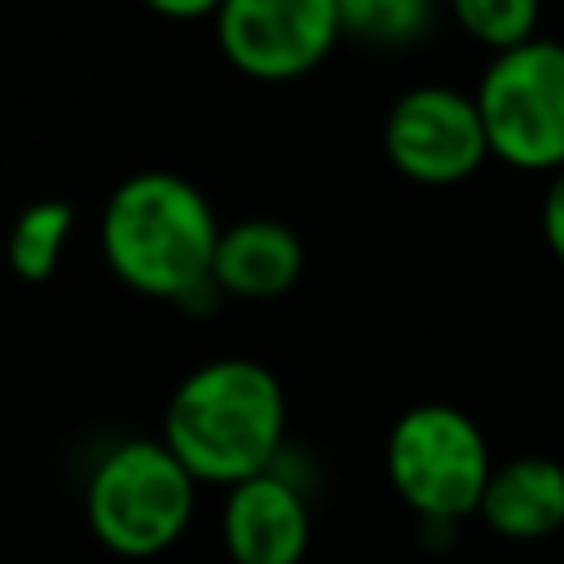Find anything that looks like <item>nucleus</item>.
<instances>
[{
  "mask_svg": "<svg viewBox=\"0 0 564 564\" xmlns=\"http://www.w3.org/2000/svg\"><path fill=\"white\" fill-rule=\"evenodd\" d=\"M220 229L216 207L194 181L150 167L110 189L97 238L110 273L128 291L181 308H207L220 300L212 282Z\"/></svg>",
  "mask_w": 564,
  "mask_h": 564,
  "instance_id": "obj_1",
  "label": "nucleus"
},
{
  "mask_svg": "<svg viewBox=\"0 0 564 564\" xmlns=\"http://www.w3.org/2000/svg\"><path fill=\"white\" fill-rule=\"evenodd\" d=\"M198 485H242L278 467L286 441V392L251 357H216L189 370L163 410L159 436Z\"/></svg>",
  "mask_w": 564,
  "mask_h": 564,
  "instance_id": "obj_2",
  "label": "nucleus"
},
{
  "mask_svg": "<svg viewBox=\"0 0 564 564\" xmlns=\"http://www.w3.org/2000/svg\"><path fill=\"white\" fill-rule=\"evenodd\" d=\"M198 480L181 458L150 436L110 445L84 489V516L93 538L123 560H154L181 542L194 520Z\"/></svg>",
  "mask_w": 564,
  "mask_h": 564,
  "instance_id": "obj_3",
  "label": "nucleus"
},
{
  "mask_svg": "<svg viewBox=\"0 0 564 564\" xmlns=\"http://www.w3.org/2000/svg\"><path fill=\"white\" fill-rule=\"evenodd\" d=\"M383 458L401 502L423 524H441V529H454L463 516H476L494 471L476 419L445 401L410 405L392 423Z\"/></svg>",
  "mask_w": 564,
  "mask_h": 564,
  "instance_id": "obj_4",
  "label": "nucleus"
},
{
  "mask_svg": "<svg viewBox=\"0 0 564 564\" xmlns=\"http://www.w3.org/2000/svg\"><path fill=\"white\" fill-rule=\"evenodd\" d=\"M489 154L520 172H564V44L533 35L494 53L476 84Z\"/></svg>",
  "mask_w": 564,
  "mask_h": 564,
  "instance_id": "obj_5",
  "label": "nucleus"
},
{
  "mask_svg": "<svg viewBox=\"0 0 564 564\" xmlns=\"http://www.w3.org/2000/svg\"><path fill=\"white\" fill-rule=\"evenodd\" d=\"M212 22L225 62L260 84L304 79L339 40L335 0H220Z\"/></svg>",
  "mask_w": 564,
  "mask_h": 564,
  "instance_id": "obj_6",
  "label": "nucleus"
},
{
  "mask_svg": "<svg viewBox=\"0 0 564 564\" xmlns=\"http://www.w3.org/2000/svg\"><path fill=\"white\" fill-rule=\"evenodd\" d=\"M383 154L414 185H427V189L463 185L489 159L476 97L445 84L405 88L388 106Z\"/></svg>",
  "mask_w": 564,
  "mask_h": 564,
  "instance_id": "obj_7",
  "label": "nucleus"
},
{
  "mask_svg": "<svg viewBox=\"0 0 564 564\" xmlns=\"http://www.w3.org/2000/svg\"><path fill=\"white\" fill-rule=\"evenodd\" d=\"M308 538V498L278 467L229 489L220 511V542L234 564H300Z\"/></svg>",
  "mask_w": 564,
  "mask_h": 564,
  "instance_id": "obj_8",
  "label": "nucleus"
},
{
  "mask_svg": "<svg viewBox=\"0 0 564 564\" xmlns=\"http://www.w3.org/2000/svg\"><path fill=\"white\" fill-rule=\"evenodd\" d=\"M304 273V242L273 216H247L220 229L212 256V282L234 300H278Z\"/></svg>",
  "mask_w": 564,
  "mask_h": 564,
  "instance_id": "obj_9",
  "label": "nucleus"
},
{
  "mask_svg": "<svg viewBox=\"0 0 564 564\" xmlns=\"http://www.w3.org/2000/svg\"><path fill=\"white\" fill-rule=\"evenodd\" d=\"M476 516L511 542H538L564 529V463L546 454H520L489 471Z\"/></svg>",
  "mask_w": 564,
  "mask_h": 564,
  "instance_id": "obj_10",
  "label": "nucleus"
},
{
  "mask_svg": "<svg viewBox=\"0 0 564 564\" xmlns=\"http://www.w3.org/2000/svg\"><path fill=\"white\" fill-rule=\"evenodd\" d=\"M75 229V207L66 198H40L18 212L4 238V260L22 282H48L62 264L66 238Z\"/></svg>",
  "mask_w": 564,
  "mask_h": 564,
  "instance_id": "obj_11",
  "label": "nucleus"
},
{
  "mask_svg": "<svg viewBox=\"0 0 564 564\" xmlns=\"http://www.w3.org/2000/svg\"><path fill=\"white\" fill-rule=\"evenodd\" d=\"M436 0H335L339 35L370 48H405L432 26Z\"/></svg>",
  "mask_w": 564,
  "mask_h": 564,
  "instance_id": "obj_12",
  "label": "nucleus"
},
{
  "mask_svg": "<svg viewBox=\"0 0 564 564\" xmlns=\"http://www.w3.org/2000/svg\"><path fill=\"white\" fill-rule=\"evenodd\" d=\"M458 26L489 53H507L538 35L542 0H449Z\"/></svg>",
  "mask_w": 564,
  "mask_h": 564,
  "instance_id": "obj_13",
  "label": "nucleus"
},
{
  "mask_svg": "<svg viewBox=\"0 0 564 564\" xmlns=\"http://www.w3.org/2000/svg\"><path fill=\"white\" fill-rule=\"evenodd\" d=\"M542 242L564 264V172H555L542 194Z\"/></svg>",
  "mask_w": 564,
  "mask_h": 564,
  "instance_id": "obj_14",
  "label": "nucleus"
},
{
  "mask_svg": "<svg viewBox=\"0 0 564 564\" xmlns=\"http://www.w3.org/2000/svg\"><path fill=\"white\" fill-rule=\"evenodd\" d=\"M150 13L172 18V22H194V18H216L220 0H141Z\"/></svg>",
  "mask_w": 564,
  "mask_h": 564,
  "instance_id": "obj_15",
  "label": "nucleus"
}]
</instances>
